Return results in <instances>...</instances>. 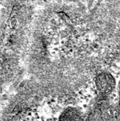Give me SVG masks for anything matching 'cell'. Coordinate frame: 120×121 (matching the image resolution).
<instances>
[{"label":"cell","mask_w":120,"mask_h":121,"mask_svg":"<svg viewBox=\"0 0 120 121\" xmlns=\"http://www.w3.org/2000/svg\"><path fill=\"white\" fill-rule=\"evenodd\" d=\"M85 116L78 108L69 107L60 114L59 121H84Z\"/></svg>","instance_id":"3"},{"label":"cell","mask_w":120,"mask_h":121,"mask_svg":"<svg viewBox=\"0 0 120 121\" xmlns=\"http://www.w3.org/2000/svg\"><path fill=\"white\" fill-rule=\"evenodd\" d=\"M118 101L117 104V106L118 107V109L120 111V81L118 86Z\"/></svg>","instance_id":"4"},{"label":"cell","mask_w":120,"mask_h":121,"mask_svg":"<svg viewBox=\"0 0 120 121\" xmlns=\"http://www.w3.org/2000/svg\"><path fill=\"white\" fill-rule=\"evenodd\" d=\"M110 98L97 95L84 121H120V111Z\"/></svg>","instance_id":"1"},{"label":"cell","mask_w":120,"mask_h":121,"mask_svg":"<svg viewBox=\"0 0 120 121\" xmlns=\"http://www.w3.org/2000/svg\"><path fill=\"white\" fill-rule=\"evenodd\" d=\"M95 83L97 95L103 97H111L116 86L115 79L108 72H102L96 77Z\"/></svg>","instance_id":"2"}]
</instances>
